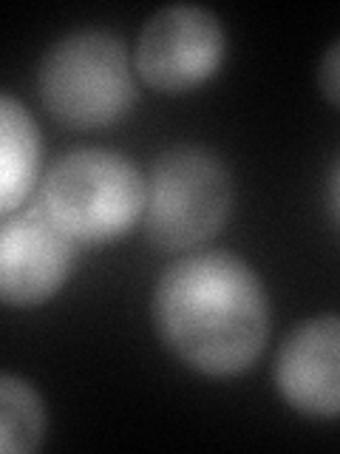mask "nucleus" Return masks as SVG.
I'll list each match as a JSON object with an SVG mask.
<instances>
[{
    "label": "nucleus",
    "mask_w": 340,
    "mask_h": 454,
    "mask_svg": "<svg viewBox=\"0 0 340 454\" xmlns=\"http://www.w3.org/2000/svg\"><path fill=\"white\" fill-rule=\"evenodd\" d=\"M151 324L190 372L227 380L259 364L273 318L264 281L247 259L230 250H193L156 278Z\"/></svg>",
    "instance_id": "nucleus-1"
},
{
    "label": "nucleus",
    "mask_w": 340,
    "mask_h": 454,
    "mask_svg": "<svg viewBox=\"0 0 340 454\" xmlns=\"http://www.w3.org/2000/svg\"><path fill=\"white\" fill-rule=\"evenodd\" d=\"M37 94L57 125L105 131L120 125L139 99L134 54L111 28H71L40 57Z\"/></svg>",
    "instance_id": "nucleus-2"
},
{
    "label": "nucleus",
    "mask_w": 340,
    "mask_h": 454,
    "mask_svg": "<svg viewBox=\"0 0 340 454\" xmlns=\"http://www.w3.org/2000/svg\"><path fill=\"white\" fill-rule=\"evenodd\" d=\"M37 202L85 247H105L142 224L148 174L111 148H74L54 160Z\"/></svg>",
    "instance_id": "nucleus-3"
},
{
    "label": "nucleus",
    "mask_w": 340,
    "mask_h": 454,
    "mask_svg": "<svg viewBox=\"0 0 340 454\" xmlns=\"http://www.w3.org/2000/svg\"><path fill=\"white\" fill-rule=\"evenodd\" d=\"M233 213V176L219 153L205 145H176L148 170V202L142 216L148 245L184 255L221 233Z\"/></svg>",
    "instance_id": "nucleus-4"
},
{
    "label": "nucleus",
    "mask_w": 340,
    "mask_h": 454,
    "mask_svg": "<svg viewBox=\"0 0 340 454\" xmlns=\"http://www.w3.org/2000/svg\"><path fill=\"white\" fill-rule=\"evenodd\" d=\"M224 57L227 28L216 12L198 4H170L142 23L134 68L151 91L179 97L216 77Z\"/></svg>",
    "instance_id": "nucleus-5"
},
{
    "label": "nucleus",
    "mask_w": 340,
    "mask_h": 454,
    "mask_svg": "<svg viewBox=\"0 0 340 454\" xmlns=\"http://www.w3.org/2000/svg\"><path fill=\"white\" fill-rule=\"evenodd\" d=\"M77 241L40 202L9 213L0 224V301L14 309L49 304L77 264Z\"/></svg>",
    "instance_id": "nucleus-6"
},
{
    "label": "nucleus",
    "mask_w": 340,
    "mask_h": 454,
    "mask_svg": "<svg viewBox=\"0 0 340 454\" xmlns=\"http://www.w3.org/2000/svg\"><path fill=\"white\" fill-rule=\"evenodd\" d=\"M273 380L281 401L312 420H340V316L301 321L278 344Z\"/></svg>",
    "instance_id": "nucleus-7"
},
{
    "label": "nucleus",
    "mask_w": 340,
    "mask_h": 454,
    "mask_svg": "<svg viewBox=\"0 0 340 454\" xmlns=\"http://www.w3.org/2000/svg\"><path fill=\"white\" fill-rule=\"evenodd\" d=\"M40 128L18 97H0V216L26 207L40 182Z\"/></svg>",
    "instance_id": "nucleus-8"
},
{
    "label": "nucleus",
    "mask_w": 340,
    "mask_h": 454,
    "mask_svg": "<svg viewBox=\"0 0 340 454\" xmlns=\"http://www.w3.org/2000/svg\"><path fill=\"white\" fill-rule=\"evenodd\" d=\"M49 429V411L40 392L20 375L0 378V451L32 454Z\"/></svg>",
    "instance_id": "nucleus-9"
},
{
    "label": "nucleus",
    "mask_w": 340,
    "mask_h": 454,
    "mask_svg": "<svg viewBox=\"0 0 340 454\" xmlns=\"http://www.w3.org/2000/svg\"><path fill=\"white\" fill-rule=\"evenodd\" d=\"M318 89L329 106L340 108V37L332 40L318 63Z\"/></svg>",
    "instance_id": "nucleus-10"
},
{
    "label": "nucleus",
    "mask_w": 340,
    "mask_h": 454,
    "mask_svg": "<svg viewBox=\"0 0 340 454\" xmlns=\"http://www.w3.org/2000/svg\"><path fill=\"white\" fill-rule=\"evenodd\" d=\"M326 210H329L332 222L340 227V156L335 160L329 176H326Z\"/></svg>",
    "instance_id": "nucleus-11"
}]
</instances>
